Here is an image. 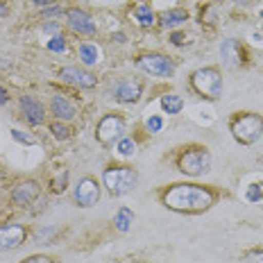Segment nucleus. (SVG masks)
Wrapping results in <instances>:
<instances>
[{"label": "nucleus", "mask_w": 263, "mask_h": 263, "mask_svg": "<svg viewBox=\"0 0 263 263\" xmlns=\"http://www.w3.org/2000/svg\"><path fill=\"white\" fill-rule=\"evenodd\" d=\"M163 204L179 213H197L213 204V193L195 184H175L163 193Z\"/></svg>", "instance_id": "f257e3e1"}, {"label": "nucleus", "mask_w": 263, "mask_h": 263, "mask_svg": "<svg viewBox=\"0 0 263 263\" xmlns=\"http://www.w3.org/2000/svg\"><path fill=\"white\" fill-rule=\"evenodd\" d=\"M232 134L238 143L250 145L261 139L263 134V118L259 114H243L232 120Z\"/></svg>", "instance_id": "f03ea898"}, {"label": "nucleus", "mask_w": 263, "mask_h": 263, "mask_svg": "<svg viewBox=\"0 0 263 263\" xmlns=\"http://www.w3.org/2000/svg\"><path fill=\"white\" fill-rule=\"evenodd\" d=\"M105 186L109 189L111 195H125L129 191L136 189V182H139V175H136L132 168L118 166V168H109L105 171Z\"/></svg>", "instance_id": "7ed1b4c3"}, {"label": "nucleus", "mask_w": 263, "mask_h": 263, "mask_svg": "<svg viewBox=\"0 0 263 263\" xmlns=\"http://www.w3.org/2000/svg\"><path fill=\"white\" fill-rule=\"evenodd\" d=\"M191 86L204 98H220L222 96V78L216 68H200L191 78Z\"/></svg>", "instance_id": "20e7f679"}, {"label": "nucleus", "mask_w": 263, "mask_h": 263, "mask_svg": "<svg viewBox=\"0 0 263 263\" xmlns=\"http://www.w3.org/2000/svg\"><path fill=\"white\" fill-rule=\"evenodd\" d=\"M179 171L191 175V177H200L211 168V155L204 150V147H193V150L184 152L177 161Z\"/></svg>", "instance_id": "39448f33"}, {"label": "nucleus", "mask_w": 263, "mask_h": 263, "mask_svg": "<svg viewBox=\"0 0 263 263\" xmlns=\"http://www.w3.org/2000/svg\"><path fill=\"white\" fill-rule=\"evenodd\" d=\"M125 132H127V125H125V120L116 116V114H109L100 120V125H98V141H100L102 145H114L118 143L120 139L125 136Z\"/></svg>", "instance_id": "423d86ee"}, {"label": "nucleus", "mask_w": 263, "mask_h": 263, "mask_svg": "<svg viewBox=\"0 0 263 263\" xmlns=\"http://www.w3.org/2000/svg\"><path fill=\"white\" fill-rule=\"evenodd\" d=\"M136 66H139L141 70H145V73L157 75V78H168V75H173V62L168 57H163V54H141V57L136 59Z\"/></svg>", "instance_id": "0eeeda50"}, {"label": "nucleus", "mask_w": 263, "mask_h": 263, "mask_svg": "<svg viewBox=\"0 0 263 263\" xmlns=\"http://www.w3.org/2000/svg\"><path fill=\"white\" fill-rule=\"evenodd\" d=\"M59 78L64 82H68V84L73 86H80V89H91V86H96V75L89 73V70L80 68V66H66V68L59 70Z\"/></svg>", "instance_id": "6e6552de"}, {"label": "nucleus", "mask_w": 263, "mask_h": 263, "mask_svg": "<svg viewBox=\"0 0 263 263\" xmlns=\"http://www.w3.org/2000/svg\"><path fill=\"white\" fill-rule=\"evenodd\" d=\"M98 200H100V186H98L96 179L84 177L75 189V202L80 206H93Z\"/></svg>", "instance_id": "1a4fd4ad"}, {"label": "nucleus", "mask_w": 263, "mask_h": 263, "mask_svg": "<svg viewBox=\"0 0 263 263\" xmlns=\"http://www.w3.org/2000/svg\"><path fill=\"white\" fill-rule=\"evenodd\" d=\"M66 21H68L70 30L78 32V34H93V32H96V23H93L91 16L86 14L84 9H78V7L68 9V12H66Z\"/></svg>", "instance_id": "9d476101"}, {"label": "nucleus", "mask_w": 263, "mask_h": 263, "mask_svg": "<svg viewBox=\"0 0 263 263\" xmlns=\"http://www.w3.org/2000/svg\"><path fill=\"white\" fill-rule=\"evenodd\" d=\"M25 240V229L21 224H5L0 227V252H9L18 248Z\"/></svg>", "instance_id": "9b49d317"}, {"label": "nucleus", "mask_w": 263, "mask_h": 263, "mask_svg": "<svg viewBox=\"0 0 263 263\" xmlns=\"http://www.w3.org/2000/svg\"><path fill=\"white\" fill-rule=\"evenodd\" d=\"M36 197H39V184L36 182H21L16 189L12 191V202L18 206H25L30 204V202H34Z\"/></svg>", "instance_id": "f8f14e48"}, {"label": "nucleus", "mask_w": 263, "mask_h": 263, "mask_svg": "<svg viewBox=\"0 0 263 263\" xmlns=\"http://www.w3.org/2000/svg\"><path fill=\"white\" fill-rule=\"evenodd\" d=\"M21 109H23V116L30 125H41L43 123V105L36 100L34 96H23L21 98Z\"/></svg>", "instance_id": "ddd939ff"}, {"label": "nucleus", "mask_w": 263, "mask_h": 263, "mask_svg": "<svg viewBox=\"0 0 263 263\" xmlns=\"http://www.w3.org/2000/svg\"><path fill=\"white\" fill-rule=\"evenodd\" d=\"M114 98L118 102H136L141 98V84L136 80H123L114 86Z\"/></svg>", "instance_id": "4468645a"}, {"label": "nucleus", "mask_w": 263, "mask_h": 263, "mask_svg": "<svg viewBox=\"0 0 263 263\" xmlns=\"http://www.w3.org/2000/svg\"><path fill=\"white\" fill-rule=\"evenodd\" d=\"M220 54H222V62L229 66V68H236L243 62V50H240V46L234 39H227L222 43L220 48Z\"/></svg>", "instance_id": "2eb2a0df"}, {"label": "nucleus", "mask_w": 263, "mask_h": 263, "mask_svg": "<svg viewBox=\"0 0 263 263\" xmlns=\"http://www.w3.org/2000/svg\"><path fill=\"white\" fill-rule=\"evenodd\" d=\"M50 111L57 116L59 120H70V118H75V107L70 105L68 100H66L64 96H52V100H50Z\"/></svg>", "instance_id": "dca6fc26"}, {"label": "nucleus", "mask_w": 263, "mask_h": 263, "mask_svg": "<svg viewBox=\"0 0 263 263\" xmlns=\"http://www.w3.org/2000/svg\"><path fill=\"white\" fill-rule=\"evenodd\" d=\"M132 14H134L136 23H139L141 27H150L152 23H155V14H152L150 5H145V3H139V5H136Z\"/></svg>", "instance_id": "f3484780"}, {"label": "nucleus", "mask_w": 263, "mask_h": 263, "mask_svg": "<svg viewBox=\"0 0 263 263\" xmlns=\"http://www.w3.org/2000/svg\"><path fill=\"white\" fill-rule=\"evenodd\" d=\"M80 59L84 66H93L100 59V50L96 43H80Z\"/></svg>", "instance_id": "a211bd4d"}, {"label": "nucleus", "mask_w": 263, "mask_h": 263, "mask_svg": "<svg viewBox=\"0 0 263 263\" xmlns=\"http://www.w3.org/2000/svg\"><path fill=\"white\" fill-rule=\"evenodd\" d=\"M186 18H189V14H186L184 9H171V12L161 14V25L163 27H175L179 23H186Z\"/></svg>", "instance_id": "6ab92c4d"}, {"label": "nucleus", "mask_w": 263, "mask_h": 263, "mask_svg": "<svg viewBox=\"0 0 263 263\" xmlns=\"http://www.w3.org/2000/svg\"><path fill=\"white\" fill-rule=\"evenodd\" d=\"M184 107V100L179 96H175V93H168V96L161 98V109L166 114H179Z\"/></svg>", "instance_id": "aec40b11"}, {"label": "nucleus", "mask_w": 263, "mask_h": 263, "mask_svg": "<svg viewBox=\"0 0 263 263\" xmlns=\"http://www.w3.org/2000/svg\"><path fill=\"white\" fill-rule=\"evenodd\" d=\"M132 220H134V213H132L127 206H123V209L116 213V218H114V224H116L118 232H127L132 227Z\"/></svg>", "instance_id": "412c9836"}, {"label": "nucleus", "mask_w": 263, "mask_h": 263, "mask_svg": "<svg viewBox=\"0 0 263 263\" xmlns=\"http://www.w3.org/2000/svg\"><path fill=\"white\" fill-rule=\"evenodd\" d=\"M116 152L120 157H132L136 152V143L132 139H127V136H123V139L116 143Z\"/></svg>", "instance_id": "4be33fe9"}, {"label": "nucleus", "mask_w": 263, "mask_h": 263, "mask_svg": "<svg viewBox=\"0 0 263 263\" xmlns=\"http://www.w3.org/2000/svg\"><path fill=\"white\" fill-rule=\"evenodd\" d=\"M46 48L48 50H52V52H64L66 50V39L62 34H54V36H50V39L46 41Z\"/></svg>", "instance_id": "5701e85b"}, {"label": "nucleus", "mask_w": 263, "mask_h": 263, "mask_svg": "<svg viewBox=\"0 0 263 263\" xmlns=\"http://www.w3.org/2000/svg\"><path fill=\"white\" fill-rule=\"evenodd\" d=\"M50 132H52L54 139H59V141L68 139V134H70V129L66 127V125H62V123H54V125H50Z\"/></svg>", "instance_id": "b1692460"}, {"label": "nucleus", "mask_w": 263, "mask_h": 263, "mask_svg": "<svg viewBox=\"0 0 263 263\" xmlns=\"http://www.w3.org/2000/svg\"><path fill=\"white\" fill-rule=\"evenodd\" d=\"M245 263H263V250H250L248 254L243 256Z\"/></svg>", "instance_id": "393cba45"}, {"label": "nucleus", "mask_w": 263, "mask_h": 263, "mask_svg": "<svg viewBox=\"0 0 263 263\" xmlns=\"http://www.w3.org/2000/svg\"><path fill=\"white\" fill-rule=\"evenodd\" d=\"M12 136H14L16 141H23V143H27V145H34V143H36L34 136H27V134H23L21 129H12Z\"/></svg>", "instance_id": "a878e982"}, {"label": "nucleus", "mask_w": 263, "mask_h": 263, "mask_svg": "<svg viewBox=\"0 0 263 263\" xmlns=\"http://www.w3.org/2000/svg\"><path fill=\"white\" fill-rule=\"evenodd\" d=\"M145 125H147V129H150V132H159V129L163 127V120L159 118V116H150Z\"/></svg>", "instance_id": "bb28decb"}, {"label": "nucleus", "mask_w": 263, "mask_h": 263, "mask_svg": "<svg viewBox=\"0 0 263 263\" xmlns=\"http://www.w3.org/2000/svg\"><path fill=\"white\" fill-rule=\"evenodd\" d=\"M41 16H43V18H50V16H62V7H59V5H52V7H43V9H41Z\"/></svg>", "instance_id": "cd10ccee"}, {"label": "nucleus", "mask_w": 263, "mask_h": 263, "mask_svg": "<svg viewBox=\"0 0 263 263\" xmlns=\"http://www.w3.org/2000/svg\"><path fill=\"white\" fill-rule=\"evenodd\" d=\"M261 197H263V195H261L259 184H252V186H250V191H248V200H250V202H259Z\"/></svg>", "instance_id": "c85d7f7f"}, {"label": "nucleus", "mask_w": 263, "mask_h": 263, "mask_svg": "<svg viewBox=\"0 0 263 263\" xmlns=\"http://www.w3.org/2000/svg\"><path fill=\"white\" fill-rule=\"evenodd\" d=\"M66 179H68V173H64V175H62V177H59V179H54L52 189H54V191H59V193H62V191L66 189Z\"/></svg>", "instance_id": "c756f323"}, {"label": "nucleus", "mask_w": 263, "mask_h": 263, "mask_svg": "<svg viewBox=\"0 0 263 263\" xmlns=\"http://www.w3.org/2000/svg\"><path fill=\"white\" fill-rule=\"evenodd\" d=\"M23 263H52V259H48V256H30Z\"/></svg>", "instance_id": "7c9ffc66"}, {"label": "nucleus", "mask_w": 263, "mask_h": 263, "mask_svg": "<svg viewBox=\"0 0 263 263\" xmlns=\"http://www.w3.org/2000/svg\"><path fill=\"white\" fill-rule=\"evenodd\" d=\"M43 32H46V34H52V36H54V34H59V27L54 25V23H48L46 27H43Z\"/></svg>", "instance_id": "2f4dec72"}, {"label": "nucleus", "mask_w": 263, "mask_h": 263, "mask_svg": "<svg viewBox=\"0 0 263 263\" xmlns=\"http://www.w3.org/2000/svg\"><path fill=\"white\" fill-rule=\"evenodd\" d=\"M9 100V96H7V91L3 89V86H0V105H5V102Z\"/></svg>", "instance_id": "473e14b6"}, {"label": "nucleus", "mask_w": 263, "mask_h": 263, "mask_svg": "<svg viewBox=\"0 0 263 263\" xmlns=\"http://www.w3.org/2000/svg\"><path fill=\"white\" fill-rule=\"evenodd\" d=\"M7 66H9L7 59H3V57H0V68H7Z\"/></svg>", "instance_id": "72a5a7b5"}, {"label": "nucleus", "mask_w": 263, "mask_h": 263, "mask_svg": "<svg viewBox=\"0 0 263 263\" xmlns=\"http://www.w3.org/2000/svg\"><path fill=\"white\" fill-rule=\"evenodd\" d=\"M34 5H50V0H32Z\"/></svg>", "instance_id": "f704fd0d"}, {"label": "nucleus", "mask_w": 263, "mask_h": 263, "mask_svg": "<svg viewBox=\"0 0 263 263\" xmlns=\"http://www.w3.org/2000/svg\"><path fill=\"white\" fill-rule=\"evenodd\" d=\"M7 14V7H0V16H5Z\"/></svg>", "instance_id": "c9c22d12"}, {"label": "nucleus", "mask_w": 263, "mask_h": 263, "mask_svg": "<svg viewBox=\"0 0 263 263\" xmlns=\"http://www.w3.org/2000/svg\"><path fill=\"white\" fill-rule=\"evenodd\" d=\"M261 18H263V9H261Z\"/></svg>", "instance_id": "e433bc0d"}, {"label": "nucleus", "mask_w": 263, "mask_h": 263, "mask_svg": "<svg viewBox=\"0 0 263 263\" xmlns=\"http://www.w3.org/2000/svg\"><path fill=\"white\" fill-rule=\"evenodd\" d=\"M243 3H250V0H243Z\"/></svg>", "instance_id": "4c0bfd02"}]
</instances>
